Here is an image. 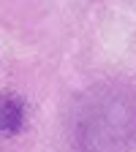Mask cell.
Listing matches in <instances>:
<instances>
[{
  "mask_svg": "<svg viewBox=\"0 0 136 152\" xmlns=\"http://www.w3.org/2000/svg\"><path fill=\"white\" fill-rule=\"evenodd\" d=\"M74 141L82 152H125L136 141V95L123 84H95L74 103Z\"/></svg>",
  "mask_w": 136,
  "mask_h": 152,
  "instance_id": "6da1fadb",
  "label": "cell"
},
{
  "mask_svg": "<svg viewBox=\"0 0 136 152\" xmlns=\"http://www.w3.org/2000/svg\"><path fill=\"white\" fill-rule=\"evenodd\" d=\"M25 125V101L19 95H0V139L16 136Z\"/></svg>",
  "mask_w": 136,
  "mask_h": 152,
  "instance_id": "7a4b0ae2",
  "label": "cell"
}]
</instances>
